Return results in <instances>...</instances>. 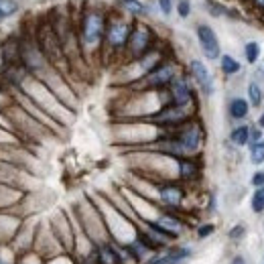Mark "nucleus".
<instances>
[{
  "label": "nucleus",
  "instance_id": "nucleus-24",
  "mask_svg": "<svg viewBox=\"0 0 264 264\" xmlns=\"http://www.w3.org/2000/svg\"><path fill=\"white\" fill-rule=\"evenodd\" d=\"M177 12L181 18H187L191 14V2L189 0H177Z\"/></svg>",
  "mask_w": 264,
  "mask_h": 264
},
{
  "label": "nucleus",
  "instance_id": "nucleus-1",
  "mask_svg": "<svg viewBox=\"0 0 264 264\" xmlns=\"http://www.w3.org/2000/svg\"><path fill=\"white\" fill-rule=\"evenodd\" d=\"M106 18L100 10H85L83 18H81V43L83 45H98L104 39L106 33Z\"/></svg>",
  "mask_w": 264,
  "mask_h": 264
},
{
  "label": "nucleus",
  "instance_id": "nucleus-14",
  "mask_svg": "<svg viewBox=\"0 0 264 264\" xmlns=\"http://www.w3.org/2000/svg\"><path fill=\"white\" fill-rule=\"evenodd\" d=\"M118 4H120L122 10L134 14V16H140V14L146 12V6L140 2V0H118Z\"/></svg>",
  "mask_w": 264,
  "mask_h": 264
},
{
  "label": "nucleus",
  "instance_id": "nucleus-33",
  "mask_svg": "<svg viewBox=\"0 0 264 264\" xmlns=\"http://www.w3.org/2000/svg\"><path fill=\"white\" fill-rule=\"evenodd\" d=\"M0 20H2V10H0Z\"/></svg>",
  "mask_w": 264,
  "mask_h": 264
},
{
  "label": "nucleus",
  "instance_id": "nucleus-4",
  "mask_svg": "<svg viewBox=\"0 0 264 264\" xmlns=\"http://www.w3.org/2000/svg\"><path fill=\"white\" fill-rule=\"evenodd\" d=\"M130 33H132V27L128 23H124V20H112V23L106 25L104 39H106V43L110 47L120 49V47H126Z\"/></svg>",
  "mask_w": 264,
  "mask_h": 264
},
{
  "label": "nucleus",
  "instance_id": "nucleus-20",
  "mask_svg": "<svg viewBox=\"0 0 264 264\" xmlns=\"http://www.w3.org/2000/svg\"><path fill=\"white\" fill-rule=\"evenodd\" d=\"M250 161L254 165H262L264 163V140L256 142L252 148H250Z\"/></svg>",
  "mask_w": 264,
  "mask_h": 264
},
{
  "label": "nucleus",
  "instance_id": "nucleus-5",
  "mask_svg": "<svg viewBox=\"0 0 264 264\" xmlns=\"http://www.w3.org/2000/svg\"><path fill=\"white\" fill-rule=\"evenodd\" d=\"M197 39H199V45H201V51L207 59H217L219 55V41H217V35L215 31L209 27V25H199L197 27Z\"/></svg>",
  "mask_w": 264,
  "mask_h": 264
},
{
  "label": "nucleus",
  "instance_id": "nucleus-11",
  "mask_svg": "<svg viewBox=\"0 0 264 264\" xmlns=\"http://www.w3.org/2000/svg\"><path fill=\"white\" fill-rule=\"evenodd\" d=\"M189 254H191L189 248H175L169 254H165V256H161L157 260H152L150 264H181Z\"/></svg>",
  "mask_w": 264,
  "mask_h": 264
},
{
  "label": "nucleus",
  "instance_id": "nucleus-26",
  "mask_svg": "<svg viewBox=\"0 0 264 264\" xmlns=\"http://www.w3.org/2000/svg\"><path fill=\"white\" fill-rule=\"evenodd\" d=\"M260 138H262V132L258 130V128H252L250 130V138H248V144H256V142H260Z\"/></svg>",
  "mask_w": 264,
  "mask_h": 264
},
{
  "label": "nucleus",
  "instance_id": "nucleus-25",
  "mask_svg": "<svg viewBox=\"0 0 264 264\" xmlns=\"http://www.w3.org/2000/svg\"><path fill=\"white\" fill-rule=\"evenodd\" d=\"M159 8L165 16H169L173 12V0H159Z\"/></svg>",
  "mask_w": 264,
  "mask_h": 264
},
{
  "label": "nucleus",
  "instance_id": "nucleus-32",
  "mask_svg": "<svg viewBox=\"0 0 264 264\" xmlns=\"http://www.w3.org/2000/svg\"><path fill=\"white\" fill-rule=\"evenodd\" d=\"M258 124H260V126H262V128H264V114H262V116H260V118H258Z\"/></svg>",
  "mask_w": 264,
  "mask_h": 264
},
{
  "label": "nucleus",
  "instance_id": "nucleus-3",
  "mask_svg": "<svg viewBox=\"0 0 264 264\" xmlns=\"http://www.w3.org/2000/svg\"><path fill=\"white\" fill-rule=\"evenodd\" d=\"M150 41H152L150 29L144 27V25H140V27H134V29H132L130 39H128V43H126V47H128V51H130L132 57H134V59H140V57H144V55L148 53Z\"/></svg>",
  "mask_w": 264,
  "mask_h": 264
},
{
  "label": "nucleus",
  "instance_id": "nucleus-12",
  "mask_svg": "<svg viewBox=\"0 0 264 264\" xmlns=\"http://www.w3.org/2000/svg\"><path fill=\"white\" fill-rule=\"evenodd\" d=\"M155 224H157L163 232H167L171 238H173V236H177L179 230H181V222H179L177 217H173V215H161Z\"/></svg>",
  "mask_w": 264,
  "mask_h": 264
},
{
  "label": "nucleus",
  "instance_id": "nucleus-18",
  "mask_svg": "<svg viewBox=\"0 0 264 264\" xmlns=\"http://www.w3.org/2000/svg\"><path fill=\"white\" fill-rule=\"evenodd\" d=\"M0 10H2V18H10L20 10V6L16 0H0Z\"/></svg>",
  "mask_w": 264,
  "mask_h": 264
},
{
  "label": "nucleus",
  "instance_id": "nucleus-30",
  "mask_svg": "<svg viewBox=\"0 0 264 264\" xmlns=\"http://www.w3.org/2000/svg\"><path fill=\"white\" fill-rule=\"evenodd\" d=\"M254 4H256L258 8H264V0H254Z\"/></svg>",
  "mask_w": 264,
  "mask_h": 264
},
{
  "label": "nucleus",
  "instance_id": "nucleus-13",
  "mask_svg": "<svg viewBox=\"0 0 264 264\" xmlns=\"http://www.w3.org/2000/svg\"><path fill=\"white\" fill-rule=\"evenodd\" d=\"M230 116L240 120V118H246L248 116V102L242 100V98H234L230 102Z\"/></svg>",
  "mask_w": 264,
  "mask_h": 264
},
{
  "label": "nucleus",
  "instance_id": "nucleus-9",
  "mask_svg": "<svg viewBox=\"0 0 264 264\" xmlns=\"http://www.w3.org/2000/svg\"><path fill=\"white\" fill-rule=\"evenodd\" d=\"M171 100L175 106H189L191 104V90L183 77H175L171 83Z\"/></svg>",
  "mask_w": 264,
  "mask_h": 264
},
{
  "label": "nucleus",
  "instance_id": "nucleus-6",
  "mask_svg": "<svg viewBox=\"0 0 264 264\" xmlns=\"http://www.w3.org/2000/svg\"><path fill=\"white\" fill-rule=\"evenodd\" d=\"M175 79V67L171 63H159L155 69H150L144 77L146 85L152 87V90H161V87L169 85Z\"/></svg>",
  "mask_w": 264,
  "mask_h": 264
},
{
  "label": "nucleus",
  "instance_id": "nucleus-27",
  "mask_svg": "<svg viewBox=\"0 0 264 264\" xmlns=\"http://www.w3.org/2000/svg\"><path fill=\"white\" fill-rule=\"evenodd\" d=\"M252 185H256V187H264V171L254 173V177H252Z\"/></svg>",
  "mask_w": 264,
  "mask_h": 264
},
{
  "label": "nucleus",
  "instance_id": "nucleus-29",
  "mask_svg": "<svg viewBox=\"0 0 264 264\" xmlns=\"http://www.w3.org/2000/svg\"><path fill=\"white\" fill-rule=\"evenodd\" d=\"M211 232H213V226H201L197 234H199V238H205V236H209Z\"/></svg>",
  "mask_w": 264,
  "mask_h": 264
},
{
  "label": "nucleus",
  "instance_id": "nucleus-23",
  "mask_svg": "<svg viewBox=\"0 0 264 264\" xmlns=\"http://www.w3.org/2000/svg\"><path fill=\"white\" fill-rule=\"evenodd\" d=\"M252 209L256 213H260L264 209V187H258L254 191V195H252Z\"/></svg>",
  "mask_w": 264,
  "mask_h": 264
},
{
  "label": "nucleus",
  "instance_id": "nucleus-15",
  "mask_svg": "<svg viewBox=\"0 0 264 264\" xmlns=\"http://www.w3.org/2000/svg\"><path fill=\"white\" fill-rule=\"evenodd\" d=\"M230 138H232V142H234L236 146H244V144H248L250 128H248V126H238V128H234V130H232V134H230Z\"/></svg>",
  "mask_w": 264,
  "mask_h": 264
},
{
  "label": "nucleus",
  "instance_id": "nucleus-8",
  "mask_svg": "<svg viewBox=\"0 0 264 264\" xmlns=\"http://www.w3.org/2000/svg\"><path fill=\"white\" fill-rule=\"evenodd\" d=\"M187 116H189L187 114V106H175V104H171V106H165L159 114L152 116V120H155L157 124H163V126H177V124L185 122Z\"/></svg>",
  "mask_w": 264,
  "mask_h": 264
},
{
  "label": "nucleus",
  "instance_id": "nucleus-16",
  "mask_svg": "<svg viewBox=\"0 0 264 264\" xmlns=\"http://www.w3.org/2000/svg\"><path fill=\"white\" fill-rule=\"evenodd\" d=\"M98 258H100V264H122V258L118 256V252H114L110 246H104Z\"/></svg>",
  "mask_w": 264,
  "mask_h": 264
},
{
  "label": "nucleus",
  "instance_id": "nucleus-2",
  "mask_svg": "<svg viewBox=\"0 0 264 264\" xmlns=\"http://www.w3.org/2000/svg\"><path fill=\"white\" fill-rule=\"evenodd\" d=\"M201 140H203V130L199 124H185L179 132V136L175 138L177 146L181 148V155H191V152L199 150L201 146Z\"/></svg>",
  "mask_w": 264,
  "mask_h": 264
},
{
  "label": "nucleus",
  "instance_id": "nucleus-21",
  "mask_svg": "<svg viewBox=\"0 0 264 264\" xmlns=\"http://www.w3.org/2000/svg\"><path fill=\"white\" fill-rule=\"evenodd\" d=\"M244 53H246L248 63H256V61H258V57H260V45H258L256 41H250V43H246Z\"/></svg>",
  "mask_w": 264,
  "mask_h": 264
},
{
  "label": "nucleus",
  "instance_id": "nucleus-22",
  "mask_svg": "<svg viewBox=\"0 0 264 264\" xmlns=\"http://www.w3.org/2000/svg\"><path fill=\"white\" fill-rule=\"evenodd\" d=\"M248 98H250V104L252 106H260V102H262V92H260V85L258 83H250L248 85Z\"/></svg>",
  "mask_w": 264,
  "mask_h": 264
},
{
  "label": "nucleus",
  "instance_id": "nucleus-7",
  "mask_svg": "<svg viewBox=\"0 0 264 264\" xmlns=\"http://www.w3.org/2000/svg\"><path fill=\"white\" fill-rule=\"evenodd\" d=\"M189 71H191V77L197 81V85L203 90V94L211 96L213 90H215V83H213V77H211L209 69L205 67V63L199 61V59H191L189 61Z\"/></svg>",
  "mask_w": 264,
  "mask_h": 264
},
{
  "label": "nucleus",
  "instance_id": "nucleus-31",
  "mask_svg": "<svg viewBox=\"0 0 264 264\" xmlns=\"http://www.w3.org/2000/svg\"><path fill=\"white\" fill-rule=\"evenodd\" d=\"M232 264H244V258H234Z\"/></svg>",
  "mask_w": 264,
  "mask_h": 264
},
{
  "label": "nucleus",
  "instance_id": "nucleus-28",
  "mask_svg": "<svg viewBox=\"0 0 264 264\" xmlns=\"http://www.w3.org/2000/svg\"><path fill=\"white\" fill-rule=\"evenodd\" d=\"M240 236H244V226H236V228L230 232V238H232V240H236V238H240Z\"/></svg>",
  "mask_w": 264,
  "mask_h": 264
},
{
  "label": "nucleus",
  "instance_id": "nucleus-19",
  "mask_svg": "<svg viewBox=\"0 0 264 264\" xmlns=\"http://www.w3.org/2000/svg\"><path fill=\"white\" fill-rule=\"evenodd\" d=\"M222 71H224L226 75H234V73L240 71V63H238L232 55H224V57H222Z\"/></svg>",
  "mask_w": 264,
  "mask_h": 264
},
{
  "label": "nucleus",
  "instance_id": "nucleus-17",
  "mask_svg": "<svg viewBox=\"0 0 264 264\" xmlns=\"http://www.w3.org/2000/svg\"><path fill=\"white\" fill-rule=\"evenodd\" d=\"M179 173L183 179H191L197 175V165L189 159H179Z\"/></svg>",
  "mask_w": 264,
  "mask_h": 264
},
{
  "label": "nucleus",
  "instance_id": "nucleus-10",
  "mask_svg": "<svg viewBox=\"0 0 264 264\" xmlns=\"http://www.w3.org/2000/svg\"><path fill=\"white\" fill-rule=\"evenodd\" d=\"M181 199H183V189L179 185H165V187H161V201L165 205L175 207V205L181 203Z\"/></svg>",
  "mask_w": 264,
  "mask_h": 264
}]
</instances>
